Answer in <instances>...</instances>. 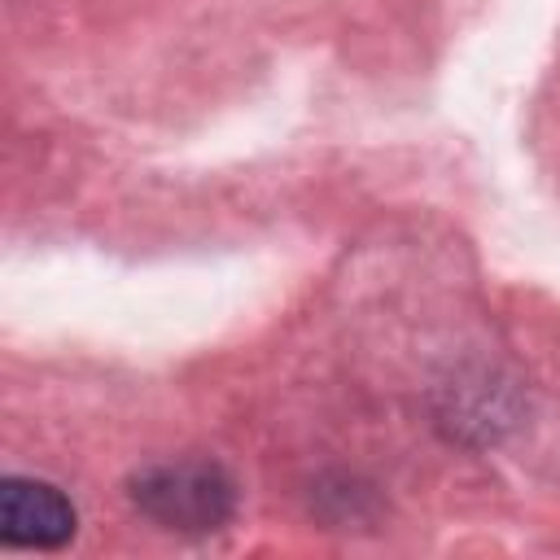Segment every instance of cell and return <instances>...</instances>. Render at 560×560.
<instances>
[{"instance_id":"cell-1","label":"cell","mask_w":560,"mask_h":560,"mask_svg":"<svg viewBox=\"0 0 560 560\" xmlns=\"http://www.w3.org/2000/svg\"><path fill=\"white\" fill-rule=\"evenodd\" d=\"M136 503L171 529H214L232 512V486L210 464L153 468L136 481Z\"/></svg>"},{"instance_id":"cell-2","label":"cell","mask_w":560,"mask_h":560,"mask_svg":"<svg viewBox=\"0 0 560 560\" xmlns=\"http://www.w3.org/2000/svg\"><path fill=\"white\" fill-rule=\"evenodd\" d=\"M0 538L9 547H35V551L66 547L74 538V508L48 481L4 477L0 481Z\"/></svg>"}]
</instances>
